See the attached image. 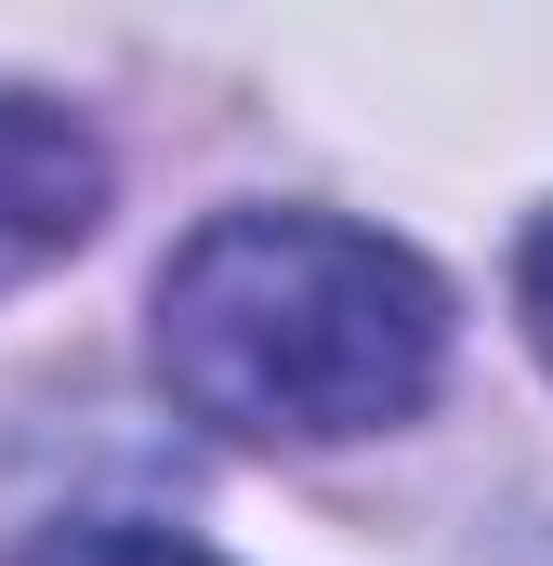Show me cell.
Returning a JSON list of instances; mask_svg holds the SVG:
<instances>
[{
    "label": "cell",
    "instance_id": "4",
    "mask_svg": "<svg viewBox=\"0 0 553 566\" xmlns=\"http://www.w3.org/2000/svg\"><path fill=\"white\" fill-rule=\"evenodd\" d=\"M514 316H528V343H541V369H553V211L528 224V251H514Z\"/></svg>",
    "mask_w": 553,
    "mask_h": 566
},
{
    "label": "cell",
    "instance_id": "1",
    "mask_svg": "<svg viewBox=\"0 0 553 566\" xmlns=\"http://www.w3.org/2000/svg\"><path fill=\"white\" fill-rule=\"evenodd\" d=\"M158 369L198 422L264 448L396 434L448 369V290L343 211H211L158 264Z\"/></svg>",
    "mask_w": 553,
    "mask_h": 566
},
{
    "label": "cell",
    "instance_id": "2",
    "mask_svg": "<svg viewBox=\"0 0 553 566\" xmlns=\"http://www.w3.org/2000/svg\"><path fill=\"white\" fill-rule=\"evenodd\" d=\"M93 211H106L93 133L66 106H40V93H0V290L40 277V264H66L93 238Z\"/></svg>",
    "mask_w": 553,
    "mask_h": 566
},
{
    "label": "cell",
    "instance_id": "3",
    "mask_svg": "<svg viewBox=\"0 0 553 566\" xmlns=\"http://www.w3.org/2000/svg\"><path fill=\"white\" fill-rule=\"evenodd\" d=\"M13 566H225V554H198L185 527H133V514H66V527H40Z\"/></svg>",
    "mask_w": 553,
    "mask_h": 566
}]
</instances>
